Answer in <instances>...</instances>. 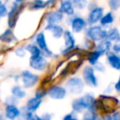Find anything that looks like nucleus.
<instances>
[{
  "label": "nucleus",
  "instance_id": "24",
  "mask_svg": "<svg viewBox=\"0 0 120 120\" xmlns=\"http://www.w3.org/2000/svg\"><path fill=\"white\" fill-rule=\"evenodd\" d=\"M25 49L30 54V57H31V58H35V57H38L42 55V50L35 43L27 44L25 45Z\"/></svg>",
  "mask_w": 120,
  "mask_h": 120
},
{
  "label": "nucleus",
  "instance_id": "44",
  "mask_svg": "<svg viewBox=\"0 0 120 120\" xmlns=\"http://www.w3.org/2000/svg\"><path fill=\"white\" fill-rule=\"evenodd\" d=\"M113 91H114V84H109V85L107 87V88L105 90L104 93H106V94H111Z\"/></svg>",
  "mask_w": 120,
  "mask_h": 120
},
{
  "label": "nucleus",
  "instance_id": "36",
  "mask_svg": "<svg viewBox=\"0 0 120 120\" xmlns=\"http://www.w3.org/2000/svg\"><path fill=\"white\" fill-rule=\"evenodd\" d=\"M93 67H94V68H95L96 72H100V73H103V72H105L106 70L105 64L104 62H101V61L98 62L95 66H93Z\"/></svg>",
  "mask_w": 120,
  "mask_h": 120
},
{
  "label": "nucleus",
  "instance_id": "3",
  "mask_svg": "<svg viewBox=\"0 0 120 120\" xmlns=\"http://www.w3.org/2000/svg\"><path fill=\"white\" fill-rule=\"evenodd\" d=\"M65 23L70 26L71 31L74 34L82 33L88 26L86 17L78 13L70 17H65Z\"/></svg>",
  "mask_w": 120,
  "mask_h": 120
},
{
  "label": "nucleus",
  "instance_id": "18",
  "mask_svg": "<svg viewBox=\"0 0 120 120\" xmlns=\"http://www.w3.org/2000/svg\"><path fill=\"white\" fill-rule=\"evenodd\" d=\"M106 63L112 69L120 72V54H117L112 51L105 54Z\"/></svg>",
  "mask_w": 120,
  "mask_h": 120
},
{
  "label": "nucleus",
  "instance_id": "42",
  "mask_svg": "<svg viewBox=\"0 0 120 120\" xmlns=\"http://www.w3.org/2000/svg\"><path fill=\"white\" fill-rule=\"evenodd\" d=\"M41 118L43 120H52L53 115L52 114H49V113H44L41 115Z\"/></svg>",
  "mask_w": 120,
  "mask_h": 120
},
{
  "label": "nucleus",
  "instance_id": "45",
  "mask_svg": "<svg viewBox=\"0 0 120 120\" xmlns=\"http://www.w3.org/2000/svg\"><path fill=\"white\" fill-rule=\"evenodd\" d=\"M112 116L114 120H120V109H118L117 111H115L112 114Z\"/></svg>",
  "mask_w": 120,
  "mask_h": 120
},
{
  "label": "nucleus",
  "instance_id": "38",
  "mask_svg": "<svg viewBox=\"0 0 120 120\" xmlns=\"http://www.w3.org/2000/svg\"><path fill=\"white\" fill-rule=\"evenodd\" d=\"M78 115H79V114H77L76 113L71 111L70 113H68V114H65L61 120H82V119H79Z\"/></svg>",
  "mask_w": 120,
  "mask_h": 120
},
{
  "label": "nucleus",
  "instance_id": "19",
  "mask_svg": "<svg viewBox=\"0 0 120 120\" xmlns=\"http://www.w3.org/2000/svg\"><path fill=\"white\" fill-rule=\"evenodd\" d=\"M115 20H116L115 12L109 10V11H106L105 12V14L103 15L102 18H101V21H100L99 24L101 25V26H102L103 27L108 29V28L113 26L114 23L115 22Z\"/></svg>",
  "mask_w": 120,
  "mask_h": 120
},
{
  "label": "nucleus",
  "instance_id": "14",
  "mask_svg": "<svg viewBox=\"0 0 120 120\" xmlns=\"http://www.w3.org/2000/svg\"><path fill=\"white\" fill-rule=\"evenodd\" d=\"M65 20V16L57 8L48 12L44 16L46 24H60Z\"/></svg>",
  "mask_w": 120,
  "mask_h": 120
},
{
  "label": "nucleus",
  "instance_id": "2",
  "mask_svg": "<svg viewBox=\"0 0 120 120\" xmlns=\"http://www.w3.org/2000/svg\"><path fill=\"white\" fill-rule=\"evenodd\" d=\"M119 106V98L111 94L103 93L97 98V110L101 114H113Z\"/></svg>",
  "mask_w": 120,
  "mask_h": 120
},
{
  "label": "nucleus",
  "instance_id": "6",
  "mask_svg": "<svg viewBox=\"0 0 120 120\" xmlns=\"http://www.w3.org/2000/svg\"><path fill=\"white\" fill-rule=\"evenodd\" d=\"M84 35H85V38H87L92 41L97 43L104 39H106L107 29L103 27L100 24L90 25L84 31Z\"/></svg>",
  "mask_w": 120,
  "mask_h": 120
},
{
  "label": "nucleus",
  "instance_id": "10",
  "mask_svg": "<svg viewBox=\"0 0 120 120\" xmlns=\"http://www.w3.org/2000/svg\"><path fill=\"white\" fill-rule=\"evenodd\" d=\"M25 8L24 3H18L16 2H13L11 5V8L8 14V28L13 29L16 26V23L19 19L20 14L23 9Z\"/></svg>",
  "mask_w": 120,
  "mask_h": 120
},
{
  "label": "nucleus",
  "instance_id": "33",
  "mask_svg": "<svg viewBox=\"0 0 120 120\" xmlns=\"http://www.w3.org/2000/svg\"><path fill=\"white\" fill-rule=\"evenodd\" d=\"M48 95V89H45L44 87H38L35 90L34 92V96L35 97H38L39 99H43L44 97Z\"/></svg>",
  "mask_w": 120,
  "mask_h": 120
},
{
  "label": "nucleus",
  "instance_id": "23",
  "mask_svg": "<svg viewBox=\"0 0 120 120\" xmlns=\"http://www.w3.org/2000/svg\"><path fill=\"white\" fill-rule=\"evenodd\" d=\"M112 45L113 42H111L108 39H104V40L96 43L95 49L101 51L105 56L106 54H108L109 52H110L112 50Z\"/></svg>",
  "mask_w": 120,
  "mask_h": 120
},
{
  "label": "nucleus",
  "instance_id": "9",
  "mask_svg": "<svg viewBox=\"0 0 120 120\" xmlns=\"http://www.w3.org/2000/svg\"><path fill=\"white\" fill-rule=\"evenodd\" d=\"M20 79L23 88L31 89L39 83L40 76L30 70H23L20 75Z\"/></svg>",
  "mask_w": 120,
  "mask_h": 120
},
{
  "label": "nucleus",
  "instance_id": "17",
  "mask_svg": "<svg viewBox=\"0 0 120 120\" xmlns=\"http://www.w3.org/2000/svg\"><path fill=\"white\" fill-rule=\"evenodd\" d=\"M58 9L65 17H70L77 13V10H76L72 0H60Z\"/></svg>",
  "mask_w": 120,
  "mask_h": 120
},
{
  "label": "nucleus",
  "instance_id": "15",
  "mask_svg": "<svg viewBox=\"0 0 120 120\" xmlns=\"http://www.w3.org/2000/svg\"><path fill=\"white\" fill-rule=\"evenodd\" d=\"M22 110L15 104H7L4 107L3 115L7 120H17L21 119Z\"/></svg>",
  "mask_w": 120,
  "mask_h": 120
},
{
  "label": "nucleus",
  "instance_id": "7",
  "mask_svg": "<svg viewBox=\"0 0 120 120\" xmlns=\"http://www.w3.org/2000/svg\"><path fill=\"white\" fill-rule=\"evenodd\" d=\"M82 78L86 86L91 88H96L99 85V80H98L96 72L93 66L84 65L82 69Z\"/></svg>",
  "mask_w": 120,
  "mask_h": 120
},
{
  "label": "nucleus",
  "instance_id": "1",
  "mask_svg": "<svg viewBox=\"0 0 120 120\" xmlns=\"http://www.w3.org/2000/svg\"><path fill=\"white\" fill-rule=\"evenodd\" d=\"M72 111L82 114L85 110L97 111V98L91 92H86L74 99L71 102Z\"/></svg>",
  "mask_w": 120,
  "mask_h": 120
},
{
  "label": "nucleus",
  "instance_id": "11",
  "mask_svg": "<svg viewBox=\"0 0 120 120\" xmlns=\"http://www.w3.org/2000/svg\"><path fill=\"white\" fill-rule=\"evenodd\" d=\"M105 12V8L101 4H99L98 6L95 7V8H92V9L87 10L86 20H87L88 26H90V25L99 24L100 21L102 18Z\"/></svg>",
  "mask_w": 120,
  "mask_h": 120
},
{
  "label": "nucleus",
  "instance_id": "39",
  "mask_svg": "<svg viewBox=\"0 0 120 120\" xmlns=\"http://www.w3.org/2000/svg\"><path fill=\"white\" fill-rule=\"evenodd\" d=\"M112 51L115 52L117 54H120V38L116 40V41L113 42Z\"/></svg>",
  "mask_w": 120,
  "mask_h": 120
},
{
  "label": "nucleus",
  "instance_id": "51",
  "mask_svg": "<svg viewBox=\"0 0 120 120\" xmlns=\"http://www.w3.org/2000/svg\"><path fill=\"white\" fill-rule=\"evenodd\" d=\"M19 120H21V119H19Z\"/></svg>",
  "mask_w": 120,
  "mask_h": 120
},
{
  "label": "nucleus",
  "instance_id": "27",
  "mask_svg": "<svg viewBox=\"0 0 120 120\" xmlns=\"http://www.w3.org/2000/svg\"><path fill=\"white\" fill-rule=\"evenodd\" d=\"M120 38V30L117 26H111L107 29L106 39L109 40L111 42H114Z\"/></svg>",
  "mask_w": 120,
  "mask_h": 120
},
{
  "label": "nucleus",
  "instance_id": "13",
  "mask_svg": "<svg viewBox=\"0 0 120 120\" xmlns=\"http://www.w3.org/2000/svg\"><path fill=\"white\" fill-rule=\"evenodd\" d=\"M68 95V91L65 86L60 85H52L48 88V96L50 99L54 100H62Z\"/></svg>",
  "mask_w": 120,
  "mask_h": 120
},
{
  "label": "nucleus",
  "instance_id": "37",
  "mask_svg": "<svg viewBox=\"0 0 120 120\" xmlns=\"http://www.w3.org/2000/svg\"><path fill=\"white\" fill-rule=\"evenodd\" d=\"M8 12H9V10H8V7L6 6V4L0 2V17L3 18L5 17H8Z\"/></svg>",
  "mask_w": 120,
  "mask_h": 120
},
{
  "label": "nucleus",
  "instance_id": "20",
  "mask_svg": "<svg viewBox=\"0 0 120 120\" xmlns=\"http://www.w3.org/2000/svg\"><path fill=\"white\" fill-rule=\"evenodd\" d=\"M103 56H105V55L101 51L94 49V50H91V51L87 52L85 56V59L87 62V64L92 66H95L98 62L101 61V58Z\"/></svg>",
  "mask_w": 120,
  "mask_h": 120
},
{
  "label": "nucleus",
  "instance_id": "41",
  "mask_svg": "<svg viewBox=\"0 0 120 120\" xmlns=\"http://www.w3.org/2000/svg\"><path fill=\"white\" fill-rule=\"evenodd\" d=\"M114 88L116 92L120 94V75H119V77H118V80L114 83Z\"/></svg>",
  "mask_w": 120,
  "mask_h": 120
},
{
  "label": "nucleus",
  "instance_id": "50",
  "mask_svg": "<svg viewBox=\"0 0 120 120\" xmlns=\"http://www.w3.org/2000/svg\"><path fill=\"white\" fill-rule=\"evenodd\" d=\"M0 20H1V17H0Z\"/></svg>",
  "mask_w": 120,
  "mask_h": 120
},
{
  "label": "nucleus",
  "instance_id": "29",
  "mask_svg": "<svg viewBox=\"0 0 120 120\" xmlns=\"http://www.w3.org/2000/svg\"><path fill=\"white\" fill-rule=\"evenodd\" d=\"M82 114V120H97L99 116V113L95 110H85Z\"/></svg>",
  "mask_w": 120,
  "mask_h": 120
},
{
  "label": "nucleus",
  "instance_id": "30",
  "mask_svg": "<svg viewBox=\"0 0 120 120\" xmlns=\"http://www.w3.org/2000/svg\"><path fill=\"white\" fill-rule=\"evenodd\" d=\"M77 11H84L87 8L89 0H72Z\"/></svg>",
  "mask_w": 120,
  "mask_h": 120
},
{
  "label": "nucleus",
  "instance_id": "31",
  "mask_svg": "<svg viewBox=\"0 0 120 120\" xmlns=\"http://www.w3.org/2000/svg\"><path fill=\"white\" fill-rule=\"evenodd\" d=\"M95 45H96L95 42L92 41V40H90L87 38H85L83 40V42H82L81 48L82 49V50H84V51L87 53V52L94 50V49H95Z\"/></svg>",
  "mask_w": 120,
  "mask_h": 120
},
{
  "label": "nucleus",
  "instance_id": "34",
  "mask_svg": "<svg viewBox=\"0 0 120 120\" xmlns=\"http://www.w3.org/2000/svg\"><path fill=\"white\" fill-rule=\"evenodd\" d=\"M14 53L18 58H25L28 52H27L26 49H25V45H21V46L17 47L15 50Z\"/></svg>",
  "mask_w": 120,
  "mask_h": 120
},
{
  "label": "nucleus",
  "instance_id": "25",
  "mask_svg": "<svg viewBox=\"0 0 120 120\" xmlns=\"http://www.w3.org/2000/svg\"><path fill=\"white\" fill-rule=\"evenodd\" d=\"M11 95L18 99H22L26 97V91L23 87L19 85H15L11 88Z\"/></svg>",
  "mask_w": 120,
  "mask_h": 120
},
{
  "label": "nucleus",
  "instance_id": "52",
  "mask_svg": "<svg viewBox=\"0 0 120 120\" xmlns=\"http://www.w3.org/2000/svg\"><path fill=\"white\" fill-rule=\"evenodd\" d=\"M119 95H120V94H119Z\"/></svg>",
  "mask_w": 120,
  "mask_h": 120
},
{
  "label": "nucleus",
  "instance_id": "16",
  "mask_svg": "<svg viewBox=\"0 0 120 120\" xmlns=\"http://www.w3.org/2000/svg\"><path fill=\"white\" fill-rule=\"evenodd\" d=\"M44 30L48 31L52 35V37L56 40H60L63 38L65 29L60 24H46Z\"/></svg>",
  "mask_w": 120,
  "mask_h": 120
},
{
  "label": "nucleus",
  "instance_id": "32",
  "mask_svg": "<svg viewBox=\"0 0 120 120\" xmlns=\"http://www.w3.org/2000/svg\"><path fill=\"white\" fill-rule=\"evenodd\" d=\"M106 3L110 11L116 12L120 10V0H106Z\"/></svg>",
  "mask_w": 120,
  "mask_h": 120
},
{
  "label": "nucleus",
  "instance_id": "5",
  "mask_svg": "<svg viewBox=\"0 0 120 120\" xmlns=\"http://www.w3.org/2000/svg\"><path fill=\"white\" fill-rule=\"evenodd\" d=\"M85 83L82 77L72 76L69 77L65 82V87L68 93L73 95H80L85 90Z\"/></svg>",
  "mask_w": 120,
  "mask_h": 120
},
{
  "label": "nucleus",
  "instance_id": "12",
  "mask_svg": "<svg viewBox=\"0 0 120 120\" xmlns=\"http://www.w3.org/2000/svg\"><path fill=\"white\" fill-rule=\"evenodd\" d=\"M48 65L49 62L48 58H45L43 55L35 57V58L30 57V59H29V66L32 70L35 71V72H44L48 69Z\"/></svg>",
  "mask_w": 120,
  "mask_h": 120
},
{
  "label": "nucleus",
  "instance_id": "48",
  "mask_svg": "<svg viewBox=\"0 0 120 120\" xmlns=\"http://www.w3.org/2000/svg\"><path fill=\"white\" fill-rule=\"evenodd\" d=\"M8 1H9V0H0V2H2V3H5V4H6V3H8Z\"/></svg>",
  "mask_w": 120,
  "mask_h": 120
},
{
  "label": "nucleus",
  "instance_id": "22",
  "mask_svg": "<svg viewBox=\"0 0 120 120\" xmlns=\"http://www.w3.org/2000/svg\"><path fill=\"white\" fill-rule=\"evenodd\" d=\"M42 103H43V99L34 96V97L30 98V99L27 100L25 108L27 111H30V112H36L40 108Z\"/></svg>",
  "mask_w": 120,
  "mask_h": 120
},
{
  "label": "nucleus",
  "instance_id": "26",
  "mask_svg": "<svg viewBox=\"0 0 120 120\" xmlns=\"http://www.w3.org/2000/svg\"><path fill=\"white\" fill-rule=\"evenodd\" d=\"M47 8L46 0H33L29 4V9L30 11H39Z\"/></svg>",
  "mask_w": 120,
  "mask_h": 120
},
{
  "label": "nucleus",
  "instance_id": "28",
  "mask_svg": "<svg viewBox=\"0 0 120 120\" xmlns=\"http://www.w3.org/2000/svg\"><path fill=\"white\" fill-rule=\"evenodd\" d=\"M22 110V114H21V120H43L41 116L37 114L35 112H30L25 109V107L21 109Z\"/></svg>",
  "mask_w": 120,
  "mask_h": 120
},
{
  "label": "nucleus",
  "instance_id": "21",
  "mask_svg": "<svg viewBox=\"0 0 120 120\" xmlns=\"http://www.w3.org/2000/svg\"><path fill=\"white\" fill-rule=\"evenodd\" d=\"M0 41L3 44L7 45H11L13 43H16L17 41V38L15 35L12 29L8 28L5 30L3 33L0 34Z\"/></svg>",
  "mask_w": 120,
  "mask_h": 120
},
{
  "label": "nucleus",
  "instance_id": "49",
  "mask_svg": "<svg viewBox=\"0 0 120 120\" xmlns=\"http://www.w3.org/2000/svg\"><path fill=\"white\" fill-rule=\"evenodd\" d=\"M119 22H120V14H119Z\"/></svg>",
  "mask_w": 120,
  "mask_h": 120
},
{
  "label": "nucleus",
  "instance_id": "43",
  "mask_svg": "<svg viewBox=\"0 0 120 120\" xmlns=\"http://www.w3.org/2000/svg\"><path fill=\"white\" fill-rule=\"evenodd\" d=\"M46 2L48 8H53L57 3V2H60V0H46Z\"/></svg>",
  "mask_w": 120,
  "mask_h": 120
},
{
  "label": "nucleus",
  "instance_id": "47",
  "mask_svg": "<svg viewBox=\"0 0 120 120\" xmlns=\"http://www.w3.org/2000/svg\"><path fill=\"white\" fill-rule=\"evenodd\" d=\"M0 120H7L3 114H0Z\"/></svg>",
  "mask_w": 120,
  "mask_h": 120
},
{
  "label": "nucleus",
  "instance_id": "46",
  "mask_svg": "<svg viewBox=\"0 0 120 120\" xmlns=\"http://www.w3.org/2000/svg\"><path fill=\"white\" fill-rule=\"evenodd\" d=\"M26 1H28V0H15V2H16L18 3H24Z\"/></svg>",
  "mask_w": 120,
  "mask_h": 120
},
{
  "label": "nucleus",
  "instance_id": "8",
  "mask_svg": "<svg viewBox=\"0 0 120 120\" xmlns=\"http://www.w3.org/2000/svg\"><path fill=\"white\" fill-rule=\"evenodd\" d=\"M34 43L38 45L42 50V55L45 58H56L58 56L54 54V52L49 48L46 35L43 31H39L34 36Z\"/></svg>",
  "mask_w": 120,
  "mask_h": 120
},
{
  "label": "nucleus",
  "instance_id": "4",
  "mask_svg": "<svg viewBox=\"0 0 120 120\" xmlns=\"http://www.w3.org/2000/svg\"><path fill=\"white\" fill-rule=\"evenodd\" d=\"M64 45L60 50V56L64 58H68L70 54L75 50L77 46V40H76L74 33H73L70 29H65V31L63 35Z\"/></svg>",
  "mask_w": 120,
  "mask_h": 120
},
{
  "label": "nucleus",
  "instance_id": "35",
  "mask_svg": "<svg viewBox=\"0 0 120 120\" xmlns=\"http://www.w3.org/2000/svg\"><path fill=\"white\" fill-rule=\"evenodd\" d=\"M18 104H19V99H16V97H14L12 95H10L9 96H8L4 99L5 105H7V104H15V105H17Z\"/></svg>",
  "mask_w": 120,
  "mask_h": 120
},
{
  "label": "nucleus",
  "instance_id": "40",
  "mask_svg": "<svg viewBox=\"0 0 120 120\" xmlns=\"http://www.w3.org/2000/svg\"><path fill=\"white\" fill-rule=\"evenodd\" d=\"M97 120H114L112 114H101L97 118Z\"/></svg>",
  "mask_w": 120,
  "mask_h": 120
}]
</instances>
